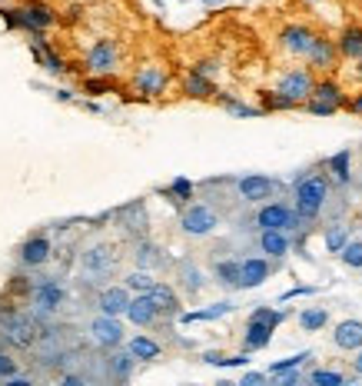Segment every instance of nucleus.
Returning a JSON list of instances; mask_svg holds the SVG:
<instances>
[{"label": "nucleus", "mask_w": 362, "mask_h": 386, "mask_svg": "<svg viewBox=\"0 0 362 386\" xmlns=\"http://www.w3.org/2000/svg\"><path fill=\"white\" fill-rule=\"evenodd\" d=\"M329 203V176L306 170L292 180V207L299 210L306 223H312Z\"/></svg>", "instance_id": "obj_1"}, {"label": "nucleus", "mask_w": 362, "mask_h": 386, "mask_svg": "<svg viewBox=\"0 0 362 386\" xmlns=\"http://www.w3.org/2000/svg\"><path fill=\"white\" fill-rule=\"evenodd\" d=\"M40 323L34 313L20 309H0V343L10 349H30L40 336Z\"/></svg>", "instance_id": "obj_2"}, {"label": "nucleus", "mask_w": 362, "mask_h": 386, "mask_svg": "<svg viewBox=\"0 0 362 386\" xmlns=\"http://www.w3.org/2000/svg\"><path fill=\"white\" fill-rule=\"evenodd\" d=\"M256 230H286V233H296L306 227V220L299 216L296 207H289L283 200H266V203H259V210H256Z\"/></svg>", "instance_id": "obj_3"}, {"label": "nucleus", "mask_w": 362, "mask_h": 386, "mask_svg": "<svg viewBox=\"0 0 362 386\" xmlns=\"http://www.w3.org/2000/svg\"><path fill=\"white\" fill-rule=\"evenodd\" d=\"M67 303V290L60 287L57 280H40L30 287V313L37 316L40 323L57 320V313Z\"/></svg>", "instance_id": "obj_4"}, {"label": "nucleus", "mask_w": 362, "mask_h": 386, "mask_svg": "<svg viewBox=\"0 0 362 386\" xmlns=\"http://www.w3.org/2000/svg\"><path fill=\"white\" fill-rule=\"evenodd\" d=\"M116 247L114 243H94V247H87V250L80 253V273L87 276V280H110L116 273Z\"/></svg>", "instance_id": "obj_5"}, {"label": "nucleus", "mask_w": 362, "mask_h": 386, "mask_svg": "<svg viewBox=\"0 0 362 386\" xmlns=\"http://www.w3.org/2000/svg\"><path fill=\"white\" fill-rule=\"evenodd\" d=\"M220 227V213L206 203H187L180 210V230L187 236H210Z\"/></svg>", "instance_id": "obj_6"}, {"label": "nucleus", "mask_w": 362, "mask_h": 386, "mask_svg": "<svg viewBox=\"0 0 362 386\" xmlns=\"http://www.w3.org/2000/svg\"><path fill=\"white\" fill-rule=\"evenodd\" d=\"M279 190H283V183L273 180V176H266V174H246V176L236 180V193H239L243 203H266V200H273Z\"/></svg>", "instance_id": "obj_7"}, {"label": "nucleus", "mask_w": 362, "mask_h": 386, "mask_svg": "<svg viewBox=\"0 0 362 386\" xmlns=\"http://www.w3.org/2000/svg\"><path fill=\"white\" fill-rule=\"evenodd\" d=\"M312 87H316L312 67H292V70H286L283 77L276 80V90H279V94H286L289 100H296L299 107L312 96Z\"/></svg>", "instance_id": "obj_8"}, {"label": "nucleus", "mask_w": 362, "mask_h": 386, "mask_svg": "<svg viewBox=\"0 0 362 386\" xmlns=\"http://www.w3.org/2000/svg\"><path fill=\"white\" fill-rule=\"evenodd\" d=\"M116 67H120V47H116V40H96L94 47L87 50V70L90 74L110 77Z\"/></svg>", "instance_id": "obj_9"}, {"label": "nucleus", "mask_w": 362, "mask_h": 386, "mask_svg": "<svg viewBox=\"0 0 362 386\" xmlns=\"http://www.w3.org/2000/svg\"><path fill=\"white\" fill-rule=\"evenodd\" d=\"M90 336H94L96 347H103V349L123 347V323H120V316H110V313L94 316L90 320Z\"/></svg>", "instance_id": "obj_10"}, {"label": "nucleus", "mask_w": 362, "mask_h": 386, "mask_svg": "<svg viewBox=\"0 0 362 386\" xmlns=\"http://www.w3.org/2000/svg\"><path fill=\"white\" fill-rule=\"evenodd\" d=\"M130 83H134V90L140 96H163L167 87H170V74L163 67H156V63H147V67L136 70Z\"/></svg>", "instance_id": "obj_11"}, {"label": "nucleus", "mask_w": 362, "mask_h": 386, "mask_svg": "<svg viewBox=\"0 0 362 386\" xmlns=\"http://www.w3.org/2000/svg\"><path fill=\"white\" fill-rule=\"evenodd\" d=\"M312 40H316V30L306 27V23H286L279 30V43H283V50L292 54V57H306L309 47H312Z\"/></svg>", "instance_id": "obj_12"}, {"label": "nucleus", "mask_w": 362, "mask_h": 386, "mask_svg": "<svg viewBox=\"0 0 362 386\" xmlns=\"http://www.w3.org/2000/svg\"><path fill=\"white\" fill-rule=\"evenodd\" d=\"M20 20H23V30H27V34H47V30L57 23V14H54L47 3L30 0V3L20 7Z\"/></svg>", "instance_id": "obj_13"}, {"label": "nucleus", "mask_w": 362, "mask_h": 386, "mask_svg": "<svg viewBox=\"0 0 362 386\" xmlns=\"http://www.w3.org/2000/svg\"><path fill=\"white\" fill-rule=\"evenodd\" d=\"M339 43L336 40L323 37V34H316V40H312V47H309V54H306V60H309V67L312 70H332L336 63H339Z\"/></svg>", "instance_id": "obj_14"}, {"label": "nucleus", "mask_w": 362, "mask_h": 386, "mask_svg": "<svg viewBox=\"0 0 362 386\" xmlns=\"http://www.w3.org/2000/svg\"><path fill=\"white\" fill-rule=\"evenodd\" d=\"M130 293H134V290L127 287V283H123V287H103L96 293V309H100V313H110V316H123L127 307H130V300H134Z\"/></svg>", "instance_id": "obj_15"}, {"label": "nucleus", "mask_w": 362, "mask_h": 386, "mask_svg": "<svg viewBox=\"0 0 362 386\" xmlns=\"http://www.w3.org/2000/svg\"><path fill=\"white\" fill-rule=\"evenodd\" d=\"M273 273V263L269 256H246L243 260V270H239V290H256L263 287Z\"/></svg>", "instance_id": "obj_16"}, {"label": "nucleus", "mask_w": 362, "mask_h": 386, "mask_svg": "<svg viewBox=\"0 0 362 386\" xmlns=\"http://www.w3.org/2000/svg\"><path fill=\"white\" fill-rule=\"evenodd\" d=\"M50 253H54V243H50V236L37 233V236L23 240V247H20V263L34 270V267H43V263L50 260Z\"/></svg>", "instance_id": "obj_17"}, {"label": "nucleus", "mask_w": 362, "mask_h": 386, "mask_svg": "<svg viewBox=\"0 0 362 386\" xmlns=\"http://www.w3.org/2000/svg\"><path fill=\"white\" fill-rule=\"evenodd\" d=\"M123 316H127L134 327H153V323L160 320V309H156V303L150 300V293H136Z\"/></svg>", "instance_id": "obj_18"}, {"label": "nucleus", "mask_w": 362, "mask_h": 386, "mask_svg": "<svg viewBox=\"0 0 362 386\" xmlns=\"http://www.w3.org/2000/svg\"><path fill=\"white\" fill-rule=\"evenodd\" d=\"M116 220H120V227L130 233V236H147V203L143 200H136V203H127L123 210H116Z\"/></svg>", "instance_id": "obj_19"}, {"label": "nucleus", "mask_w": 362, "mask_h": 386, "mask_svg": "<svg viewBox=\"0 0 362 386\" xmlns=\"http://www.w3.org/2000/svg\"><path fill=\"white\" fill-rule=\"evenodd\" d=\"M273 333L276 327L273 323H263V320H246V329H243V349L249 353H259L273 343Z\"/></svg>", "instance_id": "obj_20"}, {"label": "nucleus", "mask_w": 362, "mask_h": 386, "mask_svg": "<svg viewBox=\"0 0 362 386\" xmlns=\"http://www.w3.org/2000/svg\"><path fill=\"white\" fill-rule=\"evenodd\" d=\"M332 343L345 353H356L362 349V320H343L332 329Z\"/></svg>", "instance_id": "obj_21"}, {"label": "nucleus", "mask_w": 362, "mask_h": 386, "mask_svg": "<svg viewBox=\"0 0 362 386\" xmlns=\"http://www.w3.org/2000/svg\"><path fill=\"white\" fill-rule=\"evenodd\" d=\"M180 87H183V94L190 96V100H216V94H220L216 83L210 77H203V74H196L193 67H190V74H183Z\"/></svg>", "instance_id": "obj_22"}, {"label": "nucleus", "mask_w": 362, "mask_h": 386, "mask_svg": "<svg viewBox=\"0 0 362 386\" xmlns=\"http://www.w3.org/2000/svg\"><path fill=\"white\" fill-rule=\"evenodd\" d=\"M233 300H220V303H210L206 309H183L176 320L180 323H213V320H220V316H229L233 313Z\"/></svg>", "instance_id": "obj_23"}, {"label": "nucleus", "mask_w": 362, "mask_h": 386, "mask_svg": "<svg viewBox=\"0 0 362 386\" xmlns=\"http://www.w3.org/2000/svg\"><path fill=\"white\" fill-rule=\"evenodd\" d=\"M150 300L156 303V309H160V316H180L183 313V303H180V296H176V290L170 287V283H153V290H150Z\"/></svg>", "instance_id": "obj_24"}, {"label": "nucleus", "mask_w": 362, "mask_h": 386, "mask_svg": "<svg viewBox=\"0 0 362 386\" xmlns=\"http://www.w3.org/2000/svg\"><path fill=\"white\" fill-rule=\"evenodd\" d=\"M289 233L286 230H259V250L266 253L269 260H283L289 253Z\"/></svg>", "instance_id": "obj_25"}, {"label": "nucleus", "mask_w": 362, "mask_h": 386, "mask_svg": "<svg viewBox=\"0 0 362 386\" xmlns=\"http://www.w3.org/2000/svg\"><path fill=\"white\" fill-rule=\"evenodd\" d=\"M134 367H136V356L130 349H120V347H116L114 353H110V360H107L110 380H120V383H127V380L134 376Z\"/></svg>", "instance_id": "obj_26"}, {"label": "nucleus", "mask_w": 362, "mask_h": 386, "mask_svg": "<svg viewBox=\"0 0 362 386\" xmlns=\"http://www.w3.org/2000/svg\"><path fill=\"white\" fill-rule=\"evenodd\" d=\"M134 260L136 267H143V270H156V267H163V253L160 247L147 240V236H136L134 240Z\"/></svg>", "instance_id": "obj_27"}, {"label": "nucleus", "mask_w": 362, "mask_h": 386, "mask_svg": "<svg viewBox=\"0 0 362 386\" xmlns=\"http://www.w3.org/2000/svg\"><path fill=\"white\" fill-rule=\"evenodd\" d=\"M160 193H163V196L170 200L173 207H180V210H183V207L190 203L193 196H196V183H193L190 176H173L170 187H163Z\"/></svg>", "instance_id": "obj_28"}, {"label": "nucleus", "mask_w": 362, "mask_h": 386, "mask_svg": "<svg viewBox=\"0 0 362 386\" xmlns=\"http://www.w3.org/2000/svg\"><path fill=\"white\" fill-rule=\"evenodd\" d=\"M309 100H319V103H332V107L345 110V100H349V96L343 94V87H339L336 80H316V87H312V96H309Z\"/></svg>", "instance_id": "obj_29"}, {"label": "nucleus", "mask_w": 362, "mask_h": 386, "mask_svg": "<svg viewBox=\"0 0 362 386\" xmlns=\"http://www.w3.org/2000/svg\"><path fill=\"white\" fill-rule=\"evenodd\" d=\"M127 349L136 356V363H150V360H160V353H163V347L156 343V340H150V336H143V333H136V336H130L127 340Z\"/></svg>", "instance_id": "obj_30"}, {"label": "nucleus", "mask_w": 362, "mask_h": 386, "mask_svg": "<svg viewBox=\"0 0 362 386\" xmlns=\"http://www.w3.org/2000/svg\"><path fill=\"white\" fill-rule=\"evenodd\" d=\"M239 270H243V260H220L213 263V280L226 290H239Z\"/></svg>", "instance_id": "obj_31"}, {"label": "nucleus", "mask_w": 362, "mask_h": 386, "mask_svg": "<svg viewBox=\"0 0 362 386\" xmlns=\"http://www.w3.org/2000/svg\"><path fill=\"white\" fill-rule=\"evenodd\" d=\"M296 323H299L303 333H319V329L329 327V309L326 307H306V309H299Z\"/></svg>", "instance_id": "obj_32"}, {"label": "nucleus", "mask_w": 362, "mask_h": 386, "mask_svg": "<svg viewBox=\"0 0 362 386\" xmlns=\"http://www.w3.org/2000/svg\"><path fill=\"white\" fill-rule=\"evenodd\" d=\"M336 43H339L343 60H362V27H345Z\"/></svg>", "instance_id": "obj_33"}, {"label": "nucleus", "mask_w": 362, "mask_h": 386, "mask_svg": "<svg viewBox=\"0 0 362 386\" xmlns=\"http://www.w3.org/2000/svg\"><path fill=\"white\" fill-rule=\"evenodd\" d=\"M326 170L332 174L336 183H349L352 180V150H339L326 160Z\"/></svg>", "instance_id": "obj_34"}, {"label": "nucleus", "mask_w": 362, "mask_h": 386, "mask_svg": "<svg viewBox=\"0 0 362 386\" xmlns=\"http://www.w3.org/2000/svg\"><path fill=\"white\" fill-rule=\"evenodd\" d=\"M216 103H220V107H226V110H229L233 116H243V120H249V116H263V114H266L263 107H253V103H243V100H236L233 94H223V90L216 94Z\"/></svg>", "instance_id": "obj_35"}, {"label": "nucleus", "mask_w": 362, "mask_h": 386, "mask_svg": "<svg viewBox=\"0 0 362 386\" xmlns=\"http://www.w3.org/2000/svg\"><path fill=\"white\" fill-rule=\"evenodd\" d=\"M180 283H183V290H187L190 296H196L200 290L206 287L203 273H200V267H196L193 260H183V263H180Z\"/></svg>", "instance_id": "obj_36"}, {"label": "nucleus", "mask_w": 362, "mask_h": 386, "mask_svg": "<svg viewBox=\"0 0 362 386\" xmlns=\"http://www.w3.org/2000/svg\"><path fill=\"white\" fill-rule=\"evenodd\" d=\"M259 107H263L266 114H276V110H296L299 103L289 100L286 94H279V90H259Z\"/></svg>", "instance_id": "obj_37"}, {"label": "nucleus", "mask_w": 362, "mask_h": 386, "mask_svg": "<svg viewBox=\"0 0 362 386\" xmlns=\"http://www.w3.org/2000/svg\"><path fill=\"white\" fill-rule=\"evenodd\" d=\"M323 243H326V250L329 253H336V256H339V250L349 243V227H345V223H329V227H326Z\"/></svg>", "instance_id": "obj_38"}, {"label": "nucleus", "mask_w": 362, "mask_h": 386, "mask_svg": "<svg viewBox=\"0 0 362 386\" xmlns=\"http://www.w3.org/2000/svg\"><path fill=\"white\" fill-rule=\"evenodd\" d=\"M312 360V353L309 349H303V353H292V356H286V360H276V363H269V376H279V373H286V369H299V367H306Z\"/></svg>", "instance_id": "obj_39"}, {"label": "nucleus", "mask_w": 362, "mask_h": 386, "mask_svg": "<svg viewBox=\"0 0 362 386\" xmlns=\"http://www.w3.org/2000/svg\"><path fill=\"white\" fill-rule=\"evenodd\" d=\"M123 283L134 290V293H150L153 283H156V276H153L150 270H143V267H136V270H130L123 276Z\"/></svg>", "instance_id": "obj_40"}, {"label": "nucleus", "mask_w": 362, "mask_h": 386, "mask_svg": "<svg viewBox=\"0 0 362 386\" xmlns=\"http://www.w3.org/2000/svg\"><path fill=\"white\" fill-rule=\"evenodd\" d=\"M83 94L90 96H103V94H120V87H116L110 77H103V74H94V77L83 80Z\"/></svg>", "instance_id": "obj_41"}, {"label": "nucleus", "mask_w": 362, "mask_h": 386, "mask_svg": "<svg viewBox=\"0 0 362 386\" xmlns=\"http://www.w3.org/2000/svg\"><path fill=\"white\" fill-rule=\"evenodd\" d=\"M306 380H309L312 386H343L345 373H339V369H312Z\"/></svg>", "instance_id": "obj_42"}, {"label": "nucleus", "mask_w": 362, "mask_h": 386, "mask_svg": "<svg viewBox=\"0 0 362 386\" xmlns=\"http://www.w3.org/2000/svg\"><path fill=\"white\" fill-rule=\"evenodd\" d=\"M339 260H343L349 270H362V240H349L343 250H339Z\"/></svg>", "instance_id": "obj_43"}, {"label": "nucleus", "mask_w": 362, "mask_h": 386, "mask_svg": "<svg viewBox=\"0 0 362 386\" xmlns=\"http://www.w3.org/2000/svg\"><path fill=\"white\" fill-rule=\"evenodd\" d=\"M286 316H289L286 309H276V307H256L249 313V320H263V323H273V327H279Z\"/></svg>", "instance_id": "obj_44"}, {"label": "nucleus", "mask_w": 362, "mask_h": 386, "mask_svg": "<svg viewBox=\"0 0 362 386\" xmlns=\"http://www.w3.org/2000/svg\"><path fill=\"white\" fill-rule=\"evenodd\" d=\"M0 17H3V27H7V30H23L20 7H3V10H0Z\"/></svg>", "instance_id": "obj_45"}, {"label": "nucleus", "mask_w": 362, "mask_h": 386, "mask_svg": "<svg viewBox=\"0 0 362 386\" xmlns=\"http://www.w3.org/2000/svg\"><path fill=\"white\" fill-rule=\"evenodd\" d=\"M303 107L312 116H332V114H339V107H332V103H319V100H306Z\"/></svg>", "instance_id": "obj_46"}, {"label": "nucleus", "mask_w": 362, "mask_h": 386, "mask_svg": "<svg viewBox=\"0 0 362 386\" xmlns=\"http://www.w3.org/2000/svg\"><path fill=\"white\" fill-rule=\"evenodd\" d=\"M14 373H17V360H14L10 353H3V349H0V383H3L7 376H14Z\"/></svg>", "instance_id": "obj_47"}, {"label": "nucleus", "mask_w": 362, "mask_h": 386, "mask_svg": "<svg viewBox=\"0 0 362 386\" xmlns=\"http://www.w3.org/2000/svg\"><path fill=\"white\" fill-rule=\"evenodd\" d=\"M269 380H276L279 386H296V383H303L306 376H303V369H286V373H279V376H269Z\"/></svg>", "instance_id": "obj_48"}, {"label": "nucleus", "mask_w": 362, "mask_h": 386, "mask_svg": "<svg viewBox=\"0 0 362 386\" xmlns=\"http://www.w3.org/2000/svg\"><path fill=\"white\" fill-rule=\"evenodd\" d=\"M316 293V287H306V283H299V287H289L283 296H279V303H286V300H296V296H312Z\"/></svg>", "instance_id": "obj_49"}, {"label": "nucleus", "mask_w": 362, "mask_h": 386, "mask_svg": "<svg viewBox=\"0 0 362 386\" xmlns=\"http://www.w3.org/2000/svg\"><path fill=\"white\" fill-rule=\"evenodd\" d=\"M193 70L203 74V77H213V74L220 70V63H216V60H200V63H193Z\"/></svg>", "instance_id": "obj_50"}, {"label": "nucleus", "mask_w": 362, "mask_h": 386, "mask_svg": "<svg viewBox=\"0 0 362 386\" xmlns=\"http://www.w3.org/2000/svg\"><path fill=\"white\" fill-rule=\"evenodd\" d=\"M266 380H269V373H243L239 386H259V383H266Z\"/></svg>", "instance_id": "obj_51"}, {"label": "nucleus", "mask_w": 362, "mask_h": 386, "mask_svg": "<svg viewBox=\"0 0 362 386\" xmlns=\"http://www.w3.org/2000/svg\"><path fill=\"white\" fill-rule=\"evenodd\" d=\"M345 110H349V114H356V116H362V90L356 96H349V100H345Z\"/></svg>", "instance_id": "obj_52"}, {"label": "nucleus", "mask_w": 362, "mask_h": 386, "mask_svg": "<svg viewBox=\"0 0 362 386\" xmlns=\"http://www.w3.org/2000/svg\"><path fill=\"white\" fill-rule=\"evenodd\" d=\"M34 383V376H23V373H14V376H7L3 386H30Z\"/></svg>", "instance_id": "obj_53"}, {"label": "nucleus", "mask_w": 362, "mask_h": 386, "mask_svg": "<svg viewBox=\"0 0 362 386\" xmlns=\"http://www.w3.org/2000/svg\"><path fill=\"white\" fill-rule=\"evenodd\" d=\"M60 383H67V386H83L87 380H83V376H76V373H63V376H60Z\"/></svg>", "instance_id": "obj_54"}, {"label": "nucleus", "mask_w": 362, "mask_h": 386, "mask_svg": "<svg viewBox=\"0 0 362 386\" xmlns=\"http://www.w3.org/2000/svg\"><path fill=\"white\" fill-rule=\"evenodd\" d=\"M352 373L362 376V349H356V360H352Z\"/></svg>", "instance_id": "obj_55"}, {"label": "nucleus", "mask_w": 362, "mask_h": 386, "mask_svg": "<svg viewBox=\"0 0 362 386\" xmlns=\"http://www.w3.org/2000/svg\"><path fill=\"white\" fill-rule=\"evenodd\" d=\"M57 100H63V103H74V90H57Z\"/></svg>", "instance_id": "obj_56"}, {"label": "nucleus", "mask_w": 362, "mask_h": 386, "mask_svg": "<svg viewBox=\"0 0 362 386\" xmlns=\"http://www.w3.org/2000/svg\"><path fill=\"white\" fill-rule=\"evenodd\" d=\"M203 3H206V7H223L226 0H203Z\"/></svg>", "instance_id": "obj_57"}, {"label": "nucleus", "mask_w": 362, "mask_h": 386, "mask_svg": "<svg viewBox=\"0 0 362 386\" xmlns=\"http://www.w3.org/2000/svg\"><path fill=\"white\" fill-rule=\"evenodd\" d=\"M356 74H359V77H362V60H356Z\"/></svg>", "instance_id": "obj_58"}, {"label": "nucleus", "mask_w": 362, "mask_h": 386, "mask_svg": "<svg viewBox=\"0 0 362 386\" xmlns=\"http://www.w3.org/2000/svg\"><path fill=\"white\" fill-rule=\"evenodd\" d=\"M303 3H323V0H303Z\"/></svg>", "instance_id": "obj_59"}]
</instances>
